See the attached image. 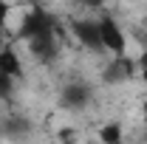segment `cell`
<instances>
[{"label": "cell", "mask_w": 147, "mask_h": 144, "mask_svg": "<svg viewBox=\"0 0 147 144\" xmlns=\"http://www.w3.org/2000/svg\"><path fill=\"white\" fill-rule=\"evenodd\" d=\"M62 34V26H59V17H57L51 9H45V6H40L34 3L23 20H20L17 31H14V40L17 42H28V40H34V37H42V34Z\"/></svg>", "instance_id": "6da1fadb"}, {"label": "cell", "mask_w": 147, "mask_h": 144, "mask_svg": "<svg viewBox=\"0 0 147 144\" xmlns=\"http://www.w3.org/2000/svg\"><path fill=\"white\" fill-rule=\"evenodd\" d=\"M93 102V90L88 82H68L65 88L59 90V108L65 110V113H82V110H88Z\"/></svg>", "instance_id": "7a4b0ae2"}, {"label": "cell", "mask_w": 147, "mask_h": 144, "mask_svg": "<svg viewBox=\"0 0 147 144\" xmlns=\"http://www.w3.org/2000/svg\"><path fill=\"white\" fill-rule=\"evenodd\" d=\"M99 31H102V48H105L110 57L127 54V34H125V28L119 26L116 17L102 14V17H99Z\"/></svg>", "instance_id": "3957f363"}, {"label": "cell", "mask_w": 147, "mask_h": 144, "mask_svg": "<svg viewBox=\"0 0 147 144\" xmlns=\"http://www.w3.org/2000/svg\"><path fill=\"white\" fill-rule=\"evenodd\" d=\"M136 73H139V62L130 54H119L102 68V82L105 85H125L130 79H136Z\"/></svg>", "instance_id": "277c9868"}, {"label": "cell", "mask_w": 147, "mask_h": 144, "mask_svg": "<svg viewBox=\"0 0 147 144\" xmlns=\"http://www.w3.org/2000/svg\"><path fill=\"white\" fill-rule=\"evenodd\" d=\"M28 54L34 57L40 65H51L59 54V34H42V37H34L28 40Z\"/></svg>", "instance_id": "5b68a950"}, {"label": "cell", "mask_w": 147, "mask_h": 144, "mask_svg": "<svg viewBox=\"0 0 147 144\" xmlns=\"http://www.w3.org/2000/svg\"><path fill=\"white\" fill-rule=\"evenodd\" d=\"M71 34L82 42V48L88 51H105L102 48V31H99V20H74Z\"/></svg>", "instance_id": "8992f818"}, {"label": "cell", "mask_w": 147, "mask_h": 144, "mask_svg": "<svg viewBox=\"0 0 147 144\" xmlns=\"http://www.w3.org/2000/svg\"><path fill=\"white\" fill-rule=\"evenodd\" d=\"M0 73L14 76V79L23 76V62H20V54L14 45H0Z\"/></svg>", "instance_id": "52a82bcc"}, {"label": "cell", "mask_w": 147, "mask_h": 144, "mask_svg": "<svg viewBox=\"0 0 147 144\" xmlns=\"http://www.w3.org/2000/svg\"><path fill=\"white\" fill-rule=\"evenodd\" d=\"M96 136H99V141H105V144H119L125 139V130H122L119 122H108V124H102L96 130Z\"/></svg>", "instance_id": "ba28073f"}, {"label": "cell", "mask_w": 147, "mask_h": 144, "mask_svg": "<svg viewBox=\"0 0 147 144\" xmlns=\"http://www.w3.org/2000/svg\"><path fill=\"white\" fill-rule=\"evenodd\" d=\"M14 76H6V73H0V99H9L11 93H14Z\"/></svg>", "instance_id": "9c48e42d"}, {"label": "cell", "mask_w": 147, "mask_h": 144, "mask_svg": "<svg viewBox=\"0 0 147 144\" xmlns=\"http://www.w3.org/2000/svg\"><path fill=\"white\" fill-rule=\"evenodd\" d=\"M9 14H11V6H9L6 0H0V31L6 28V23H9Z\"/></svg>", "instance_id": "30bf717a"}, {"label": "cell", "mask_w": 147, "mask_h": 144, "mask_svg": "<svg viewBox=\"0 0 147 144\" xmlns=\"http://www.w3.org/2000/svg\"><path fill=\"white\" fill-rule=\"evenodd\" d=\"M108 3H110V0H82V6H85V9H91V11H102Z\"/></svg>", "instance_id": "8fae6325"}, {"label": "cell", "mask_w": 147, "mask_h": 144, "mask_svg": "<svg viewBox=\"0 0 147 144\" xmlns=\"http://www.w3.org/2000/svg\"><path fill=\"white\" fill-rule=\"evenodd\" d=\"M59 139H65V141H71V139H76V130H62V133H59Z\"/></svg>", "instance_id": "7c38bea8"}, {"label": "cell", "mask_w": 147, "mask_h": 144, "mask_svg": "<svg viewBox=\"0 0 147 144\" xmlns=\"http://www.w3.org/2000/svg\"><path fill=\"white\" fill-rule=\"evenodd\" d=\"M139 76H142V82L147 85V65H144V68H139Z\"/></svg>", "instance_id": "4fadbf2b"}, {"label": "cell", "mask_w": 147, "mask_h": 144, "mask_svg": "<svg viewBox=\"0 0 147 144\" xmlns=\"http://www.w3.org/2000/svg\"><path fill=\"white\" fill-rule=\"evenodd\" d=\"M142 116H144V124H147V96H144V102H142Z\"/></svg>", "instance_id": "5bb4252c"}]
</instances>
